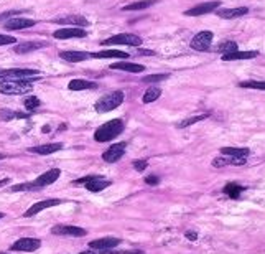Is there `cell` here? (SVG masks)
Here are the masks:
<instances>
[{"mask_svg": "<svg viewBox=\"0 0 265 254\" xmlns=\"http://www.w3.org/2000/svg\"><path fill=\"white\" fill-rule=\"evenodd\" d=\"M2 254H8V253H2Z\"/></svg>", "mask_w": 265, "mask_h": 254, "instance_id": "cell-48", "label": "cell"}, {"mask_svg": "<svg viewBox=\"0 0 265 254\" xmlns=\"http://www.w3.org/2000/svg\"><path fill=\"white\" fill-rule=\"evenodd\" d=\"M221 7V2L219 0H213V2H204V3H200V5L189 8V10L185 12L186 17H200V15H206V14H211L214 12L216 8Z\"/></svg>", "mask_w": 265, "mask_h": 254, "instance_id": "cell-11", "label": "cell"}, {"mask_svg": "<svg viewBox=\"0 0 265 254\" xmlns=\"http://www.w3.org/2000/svg\"><path fill=\"white\" fill-rule=\"evenodd\" d=\"M38 78H30V80H2L0 81V94L7 96H22L30 93L33 89V81Z\"/></svg>", "mask_w": 265, "mask_h": 254, "instance_id": "cell-2", "label": "cell"}, {"mask_svg": "<svg viewBox=\"0 0 265 254\" xmlns=\"http://www.w3.org/2000/svg\"><path fill=\"white\" fill-rule=\"evenodd\" d=\"M124 132V120L122 119H112L109 122L102 124L101 127L96 129L94 132V140L96 142H110V140L117 139Z\"/></svg>", "mask_w": 265, "mask_h": 254, "instance_id": "cell-1", "label": "cell"}, {"mask_svg": "<svg viewBox=\"0 0 265 254\" xmlns=\"http://www.w3.org/2000/svg\"><path fill=\"white\" fill-rule=\"evenodd\" d=\"M45 47H48L47 41H23V43L16 45L14 48V51L16 55H27V53L36 51V50H41Z\"/></svg>", "mask_w": 265, "mask_h": 254, "instance_id": "cell-17", "label": "cell"}, {"mask_svg": "<svg viewBox=\"0 0 265 254\" xmlns=\"http://www.w3.org/2000/svg\"><path fill=\"white\" fill-rule=\"evenodd\" d=\"M40 190L38 186L35 185V182H25V183H16V185L10 186V191H36Z\"/></svg>", "mask_w": 265, "mask_h": 254, "instance_id": "cell-34", "label": "cell"}, {"mask_svg": "<svg viewBox=\"0 0 265 254\" xmlns=\"http://www.w3.org/2000/svg\"><path fill=\"white\" fill-rule=\"evenodd\" d=\"M30 114H25V112H18V111H12V109H0V119L5 120H14V119H28Z\"/></svg>", "mask_w": 265, "mask_h": 254, "instance_id": "cell-27", "label": "cell"}, {"mask_svg": "<svg viewBox=\"0 0 265 254\" xmlns=\"http://www.w3.org/2000/svg\"><path fill=\"white\" fill-rule=\"evenodd\" d=\"M51 233L55 236H71V238H82L88 235L84 228L73 226V224H56L51 228Z\"/></svg>", "mask_w": 265, "mask_h": 254, "instance_id": "cell-6", "label": "cell"}, {"mask_svg": "<svg viewBox=\"0 0 265 254\" xmlns=\"http://www.w3.org/2000/svg\"><path fill=\"white\" fill-rule=\"evenodd\" d=\"M122 102H124L122 91H112V93H107L106 96H102V98L94 104V109H96V112H99V114H104V112H110L117 109Z\"/></svg>", "mask_w": 265, "mask_h": 254, "instance_id": "cell-3", "label": "cell"}, {"mask_svg": "<svg viewBox=\"0 0 265 254\" xmlns=\"http://www.w3.org/2000/svg\"><path fill=\"white\" fill-rule=\"evenodd\" d=\"M168 76H170V74H167V73L152 74V76H145L142 81H143V83H158V81H165V80H168Z\"/></svg>", "mask_w": 265, "mask_h": 254, "instance_id": "cell-37", "label": "cell"}, {"mask_svg": "<svg viewBox=\"0 0 265 254\" xmlns=\"http://www.w3.org/2000/svg\"><path fill=\"white\" fill-rule=\"evenodd\" d=\"M91 58H96V60H101V58H117V60H129L130 55L125 51H121V50H102V51H96L91 53Z\"/></svg>", "mask_w": 265, "mask_h": 254, "instance_id": "cell-22", "label": "cell"}, {"mask_svg": "<svg viewBox=\"0 0 265 254\" xmlns=\"http://www.w3.org/2000/svg\"><path fill=\"white\" fill-rule=\"evenodd\" d=\"M97 83L94 81H88V80H73L69 81L68 89L71 91H86V89H96Z\"/></svg>", "mask_w": 265, "mask_h": 254, "instance_id": "cell-25", "label": "cell"}, {"mask_svg": "<svg viewBox=\"0 0 265 254\" xmlns=\"http://www.w3.org/2000/svg\"><path fill=\"white\" fill-rule=\"evenodd\" d=\"M16 38L10 35H0V47H5V45H15Z\"/></svg>", "mask_w": 265, "mask_h": 254, "instance_id": "cell-38", "label": "cell"}, {"mask_svg": "<svg viewBox=\"0 0 265 254\" xmlns=\"http://www.w3.org/2000/svg\"><path fill=\"white\" fill-rule=\"evenodd\" d=\"M63 149V144L61 142H51V144H43V145H35V147H30L28 152L36 153V155H51V153H56L58 151Z\"/></svg>", "mask_w": 265, "mask_h": 254, "instance_id": "cell-18", "label": "cell"}, {"mask_svg": "<svg viewBox=\"0 0 265 254\" xmlns=\"http://www.w3.org/2000/svg\"><path fill=\"white\" fill-rule=\"evenodd\" d=\"M155 3V0H140V2H135V3H130V5H125L124 10L125 12H135V10H145V8L152 7Z\"/></svg>", "mask_w": 265, "mask_h": 254, "instance_id": "cell-31", "label": "cell"}, {"mask_svg": "<svg viewBox=\"0 0 265 254\" xmlns=\"http://www.w3.org/2000/svg\"><path fill=\"white\" fill-rule=\"evenodd\" d=\"M74 185H84L91 193H99V191L106 190L107 186L112 185V182L107 180V178H101V177H84V178H79V180L74 182Z\"/></svg>", "mask_w": 265, "mask_h": 254, "instance_id": "cell-5", "label": "cell"}, {"mask_svg": "<svg viewBox=\"0 0 265 254\" xmlns=\"http://www.w3.org/2000/svg\"><path fill=\"white\" fill-rule=\"evenodd\" d=\"M125 149H127V142H119V144L110 145V147L102 153V160L107 162V164H115V162H119L124 157Z\"/></svg>", "mask_w": 265, "mask_h": 254, "instance_id": "cell-8", "label": "cell"}, {"mask_svg": "<svg viewBox=\"0 0 265 254\" xmlns=\"http://www.w3.org/2000/svg\"><path fill=\"white\" fill-rule=\"evenodd\" d=\"M247 159H242V157H227V155H221V157H216L213 160V167H227V165H246Z\"/></svg>", "mask_w": 265, "mask_h": 254, "instance_id": "cell-21", "label": "cell"}, {"mask_svg": "<svg viewBox=\"0 0 265 254\" xmlns=\"http://www.w3.org/2000/svg\"><path fill=\"white\" fill-rule=\"evenodd\" d=\"M110 69H121V71H127V73H143L145 66L140 63H132V61H117V63H112L109 66Z\"/></svg>", "mask_w": 265, "mask_h": 254, "instance_id": "cell-19", "label": "cell"}, {"mask_svg": "<svg viewBox=\"0 0 265 254\" xmlns=\"http://www.w3.org/2000/svg\"><path fill=\"white\" fill-rule=\"evenodd\" d=\"M145 183H147V185H158L160 178L156 177V175H148V177L145 178Z\"/></svg>", "mask_w": 265, "mask_h": 254, "instance_id": "cell-40", "label": "cell"}, {"mask_svg": "<svg viewBox=\"0 0 265 254\" xmlns=\"http://www.w3.org/2000/svg\"><path fill=\"white\" fill-rule=\"evenodd\" d=\"M53 23H58V25H71V27H76V28H82V27H88L89 22L86 17L82 15H64V17H58V18L51 20Z\"/></svg>", "mask_w": 265, "mask_h": 254, "instance_id": "cell-12", "label": "cell"}, {"mask_svg": "<svg viewBox=\"0 0 265 254\" xmlns=\"http://www.w3.org/2000/svg\"><path fill=\"white\" fill-rule=\"evenodd\" d=\"M3 216H5V215H3V213H2V211H0V220H2V218H3Z\"/></svg>", "mask_w": 265, "mask_h": 254, "instance_id": "cell-47", "label": "cell"}, {"mask_svg": "<svg viewBox=\"0 0 265 254\" xmlns=\"http://www.w3.org/2000/svg\"><path fill=\"white\" fill-rule=\"evenodd\" d=\"M259 56V51L252 50V51H237L234 53H227V55H222V61H239V60H252V58H257Z\"/></svg>", "mask_w": 265, "mask_h": 254, "instance_id": "cell-24", "label": "cell"}, {"mask_svg": "<svg viewBox=\"0 0 265 254\" xmlns=\"http://www.w3.org/2000/svg\"><path fill=\"white\" fill-rule=\"evenodd\" d=\"M58 205H61V200H60V198H48V200H43V202H38V203H35V205H31V206L28 208V210L23 213V216H25V218H31V216L38 215L40 211L48 210V208H53V206H58Z\"/></svg>", "mask_w": 265, "mask_h": 254, "instance_id": "cell-10", "label": "cell"}, {"mask_svg": "<svg viewBox=\"0 0 265 254\" xmlns=\"http://www.w3.org/2000/svg\"><path fill=\"white\" fill-rule=\"evenodd\" d=\"M221 153L227 157H242V159H247L250 155V151L244 147H222Z\"/></svg>", "mask_w": 265, "mask_h": 254, "instance_id": "cell-26", "label": "cell"}, {"mask_svg": "<svg viewBox=\"0 0 265 254\" xmlns=\"http://www.w3.org/2000/svg\"><path fill=\"white\" fill-rule=\"evenodd\" d=\"M10 183V178H3V180H0V186H5Z\"/></svg>", "mask_w": 265, "mask_h": 254, "instance_id": "cell-44", "label": "cell"}, {"mask_svg": "<svg viewBox=\"0 0 265 254\" xmlns=\"http://www.w3.org/2000/svg\"><path fill=\"white\" fill-rule=\"evenodd\" d=\"M25 10H22V8H14V10H7L3 12V14H0V22H7V20L10 18H15V17L22 15Z\"/></svg>", "mask_w": 265, "mask_h": 254, "instance_id": "cell-36", "label": "cell"}, {"mask_svg": "<svg viewBox=\"0 0 265 254\" xmlns=\"http://www.w3.org/2000/svg\"><path fill=\"white\" fill-rule=\"evenodd\" d=\"M60 175H61L60 169H49L48 172L40 175V177L36 178V180H33V182H35V185L41 190V188H45V186H48V185H53V183L60 178Z\"/></svg>", "mask_w": 265, "mask_h": 254, "instance_id": "cell-15", "label": "cell"}, {"mask_svg": "<svg viewBox=\"0 0 265 254\" xmlns=\"http://www.w3.org/2000/svg\"><path fill=\"white\" fill-rule=\"evenodd\" d=\"M134 169L137 170V172H143L145 169L148 167V162L147 160H134Z\"/></svg>", "mask_w": 265, "mask_h": 254, "instance_id": "cell-39", "label": "cell"}, {"mask_svg": "<svg viewBox=\"0 0 265 254\" xmlns=\"http://www.w3.org/2000/svg\"><path fill=\"white\" fill-rule=\"evenodd\" d=\"M244 190H246V186L242 185H237V183H227L224 186V190H222V193H226L229 198H239L241 197V193H244Z\"/></svg>", "mask_w": 265, "mask_h": 254, "instance_id": "cell-28", "label": "cell"}, {"mask_svg": "<svg viewBox=\"0 0 265 254\" xmlns=\"http://www.w3.org/2000/svg\"><path fill=\"white\" fill-rule=\"evenodd\" d=\"M161 96V89L160 87H155V86H152V87H148L147 91H145V94H143V98H142V102L143 104H150L153 101H156Z\"/></svg>", "mask_w": 265, "mask_h": 254, "instance_id": "cell-30", "label": "cell"}, {"mask_svg": "<svg viewBox=\"0 0 265 254\" xmlns=\"http://www.w3.org/2000/svg\"><path fill=\"white\" fill-rule=\"evenodd\" d=\"M60 58L68 63H81L91 58V53L88 51H60Z\"/></svg>", "mask_w": 265, "mask_h": 254, "instance_id": "cell-23", "label": "cell"}, {"mask_svg": "<svg viewBox=\"0 0 265 254\" xmlns=\"http://www.w3.org/2000/svg\"><path fill=\"white\" fill-rule=\"evenodd\" d=\"M213 38H214V33L209 32V30H203L200 33L193 36L191 40V48L196 50V51H206L209 50L211 43H213Z\"/></svg>", "mask_w": 265, "mask_h": 254, "instance_id": "cell-7", "label": "cell"}, {"mask_svg": "<svg viewBox=\"0 0 265 254\" xmlns=\"http://www.w3.org/2000/svg\"><path fill=\"white\" fill-rule=\"evenodd\" d=\"M249 14V8L247 7H235V8H219L218 15L221 18L226 20H233V18H239V17H244Z\"/></svg>", "mask_w": 265, "mask_h": 254, "instance_id": "cell-20", "label": "cell"}, {"mask_svg": "<svg viewBox=\"0 0 265 254\" xmlns=\"http://www.w3.org/2000/svg\"><path fill=\"white\" fill-rule=\"evenodd\" d=\"M36 25V20H31V18H10L3 23V28L5 30H25V28H30V27H35Z\"/></svg>", "mask_w": 265, "mask_h": 254, "instance_id": "cell-16", "label": "cell"}, {"mask_svg": "<svg viewBox=\"0 0 265 254\" xmlns=\"http://www.w3.org/2000/svg\"><path fill=\"white\" fill-rule=\"evenodd\" d=\"M239 87H242V89H257V91H265V81H255V80L241 81V83H239Z\"/></svg>", "mask_w": 265, "mask_h": 254, "instance_id": "cell-32", "label": "cell"}, {"mask_svg": "<svg viewBox=\"0 0 265 254\" xmlns=\"http://www.w3.org/2000/svg\"><path fill=\"white\" fill-rule=\"evenodd\" d=\"M41 241L38 238H22L18 241H15L10 246L12 251H22V253H33L36 249H40Z\"/></svg>", "mask_w": 265, "mask_h": 254, "instance_id": "cell-9", "label": "cell"}, {"mask_svg": "<svg viewBox=\"0 0 265 254\" xmlns=\"http://www.w3.org/2000/svg\"><path fill=\"white\" fill-rule=\"evenodd\" d=\"M25 109L27 111H30V112H33L35 109H38V107L41 106V101L38 98H36V96H30V98H27L25 99Z\"/></svg>", "mask_w": 265, "mask_h": 254, "instance_id": "cell-35", "label": "cell"}, {"mask_svg": "<svg viewBox=\"0 0 265 254\" xmlns=\"http://www.w3.org/2000/svg\"><path fill=\"white\" fill-rule=\"evenodd\" d=\"M137 53L139 55H155V51H152V50H142V48L137 50Z\"/></svg>", "mask_w": 265, "mask_h": 254, "instance_id": "cell-42", "label": "cell"}, {"mask_svg": "<svg viewBox=\"0 0 265 254\" xmlns=\"http://www.w3.org/2000/svg\"><path fill=\"white\" fill-rule=\"evenodd\" d=\"M79 254H94V253H91V251H82V253H79Z\"/></svg>", "mask_w": 265, "mask_h": 254, "instance_id": "cell-45", "label": "cell"}, {"mask_svg": "<svg viewBox=\"0 0 265 254\" xmlns=\"http://www.w3.org/2000/svg\"><path fill=\"white\" fill-rule=\"evenodd\" d=\"M2 159H5V155H3V153H0V160H2Z\"/></svg>", "mask_w": 265, "mask_h": 254, "instance_id": "cell-46", "label": "cell"}, {"mask_svg": "<svg viewBox=\"0 0 265 254\" xmlns=\"http://www.w3.org/2000/svg\"><path fill=\"white\" fill-rule=\"evenodd\" d=\"M218 53H222V55H227V53H234V51H237L239 47H237V43L235 41H224V43H221V45H218V48H214Z\"/></svg>", "mask_w": 265, "mask_h": 254, "instance_id": "cell-33", "label": "cell"}, {"mask_svg": "<svg viewBox=\"0 0 265 254\" xmlns=\"http://www.w3.org/2000/svg\"><path fill=\"white\" fill-rule=\"evenodd\" d=\"M185 236H186V239H189V241H196L198 239V233L196 231H186Z\"/></svg>", "mask_w": 265, "mask_h": 254, "instance_id": "cell-41", "label": "cell"}, {"mask_svg": "<svg viewBox=\"0 0 265 254\" xmlns=\"http://www.w3.org/2000/svg\"><path fill=\"white\" fill-rule=\"evenodd\" d=\"M208 118H209V114H196V116H189V118L183 119V120H181V122H178V124H176V127H178V129L189 127V126H193V124L201 122V120H204V119H208Z\"/></svg>", "mask_w": 265, "mask_h": 254, "instance_id": "cell-29", "label": "cell"}, {"mask_svg": "<svg viewBox=\"0 0 265 254\" xmlns=\"http://www.w3.org/2000/svg\"><path fill=\"white\" fill-rule=\"evenodd\" d=\"M122 243L121 238H112V236H107V238H99L89 243L91 249H96V251H104V249H114L115 246Z\"/></svg>", "mask_w": 265, "mask_h": 254, "instance_id": "cell-14", "label": "cell"}, {"mask_svg": "<svg viewBox=\"0 0 265 254\" xmlns=\"http://www.w3.org/2000/svg\"><path fill=\"white\" fill-rule=\"evenodd\" d=\"M102 47H110V45H127V47H140L142 45V38L134 33H119V35H112L109 38L102 40Z\"/></svg>", "mask_w": 265, "mask_h": 254, "instance_id": "cell-4", "label": "cell"}, {"mask_svg": "<svg viewBox=\"0 0 265 254\" xmlns=\"http://www.w3.org/2000/svg\"><path fill=\"white\" fill-rule=\"evenodd\" d=\"M119 254H143V253L139 251V249H135V251H121Z\"/></svg>", "mask_w": 265, "mask_h": 254, "instance_id": "cell-43", "label": "cell"}, {"mask_svg": "<svg viewBox=\"0 0 265 254\" xmlns=\"http://www.w3.org/2000/svg\"><path fill=\"white\" fill-rule=\"evenodd\" d=\"M88 35L84 28H76V27H69V28H61L53 33L56 40H71V38H84Z\"/></svg>", "mask_w": 265, "mask_h": 254, "instance_id": "cell-13", "label": "cell"}]
</instances>
